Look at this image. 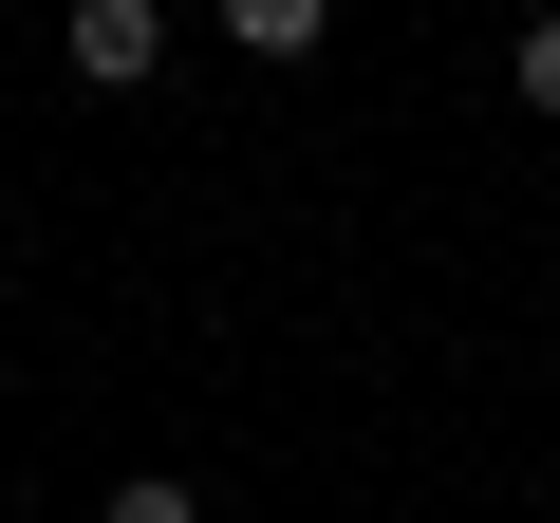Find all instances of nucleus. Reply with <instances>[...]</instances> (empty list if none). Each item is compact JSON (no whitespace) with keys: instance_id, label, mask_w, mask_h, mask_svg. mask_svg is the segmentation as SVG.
Listing matches in <instances>:
<instances>
[{"instance_id":"1","label":"nucleus","mask_w":560,"mask_h":523,"mask_svg":"<svg viewBox=\"0 0 560 523\" xmlns=\"http://www.w3.org/2000/svg\"><path fill=\"white\" fill-rule=\"evenodd\" d=\"M150 57H168V0H75V75L94 94H131Z\"/></svg>"},{"instance_id":"2","label":"nucleus","mask_w":560,"mask_h":523,"mask_svg":"<svg viewBox=\"0 0 560 523\" xmlns=\"http://www.w3.org/2000/svg\"><path fill=\"white\" fill-rule=\"evenodd\" d=\"M224 38H243V57H318V38H337V0H224Z\"/></svg>"},{"instance_id":"3","label":"nucleus","mask_w":560,"mask_h":523,"mask_svg":"<svg viewBox=\"0 0 560 523\" xmlns=\"http://www.w3.org/2000/svg\"><path fill=\"white\" fill-rule=\"evenodd\" d=\"M113 523H206V486H168V467H131V486H113Z\"/></svg>"},{"instance_id":"4","label":"nucleus","mask_w":560,"mask_h":523,"mask_svg":"<svg viewBox=\"0 0 560 523\" xmlns=\"http://www.w3.org/2000/svg\"><path fill=\"white\" fill-rule=\"evenodd\" d=\"M504 75H523V113H560V20H523V57H504Z\"/></svg>"}]
</instances>
